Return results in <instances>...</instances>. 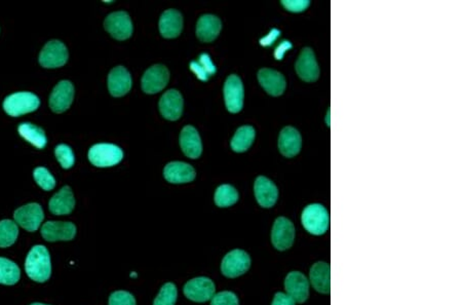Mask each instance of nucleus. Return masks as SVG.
Instances as JSON below:
<instances>
[{
  "label": "nucleus",
  "mask_w": 462,
  "mask_h": 305,
  "mask_svg": "<svg viewBox=\"0 0 462 305\" xmlns=\"http://www.w3.org/2000/svg\"><path fill=\"white\" fill-rule=\"evenodd\" d=\"M25 271L32 281L45 283L51 277L52 263L49 251L45 246H34L27 255Z\"/></svg>",
  "instance_id": "f257e3e1"
},
{
  "label": "nucleus",
  "mask_w": 462,
  "mask_h": 305,
  "mask_svg": "<svg viewBox=\"0 0 462 305\" xmlns=\"http://www.w3.org/2000/svg\"><path fill=\"white\" fill-rule=\"evenodd\" d=\"M41 105V100L33 93L18 92L8 96L3 101V109L12 118L25 116L37 110Z\"/></svg>",
  "instance_id": "f03ea898"
},
{
  "label": "nucleus",
  "mask_w": 462,
  "mask_h": 305,
  "mask_svg": "<svg viewBox=\"0 0 462 305\" xmlns=\"http://www.w3.org/2000/svg\"><path fill=\"white\" fill-rule=\"evenodd\" d=\"M303 227L313 235H322L329 229V213L325 207L319 204L307 206L301 217Z\"/></svg>",
  "instance_id": "7ed1b4c3"
},
{
  "label": "nucleus",
  "mask_w": 462,
  "mask_h": 305,
  "mask_svg": "<svg viewBox=\"0 0 462 305\" xmlns=\"http://www.w3.org/2000/svg\"><path fill=\"white\" fill-rule=\"evenodd\" d=\"M89 160L97 168H109L123 160V151L114 144L99 143L91 147Z\"/></svg>",
  "instance_id": "20e7f679"
},
{
  "label": "nucleus",
  "mask_w": 462,
  "mask_h": 305,
  "mask_svg": "<svg viewBox=\"0 0 462 305\" xmlns=\"http://www.w3.org/2000/svg\"><path fill=\"white\" fill-rule=\"evenodd\" d=\"M14 222L29 233H34L41 227L45 214L43 208L36 202L25 204L14 213Z\"/></svg>",
  "instance_id": "39448f33"
},
{
  "label": "nucleus",
  "mask_w": 462,
  "mask_h": 305,
  "mask_svg": "<svg viewBox=\"0 0 462 305\" xmlns=\"http://www.w3.org/2000/svg\"><path fill=\"white\" fill-rule=\"evenodd\" d=\"M216 291L214 282L209 277H200L190 280L183 288L184 295L194 302H209L212 299Z\"/></svg>",
  "instance_id": "423d86ee"
},
{
  "label": "nucleus",
  "mask_w": 462,
  "mask_h": 305,
  "mask_svg": "<svg viewBox=\"0 0 462 305\" xmlns=\"http://www.w3.org/2000/svg\"><path fill=\"white\" fill-rule=\"evenodd\" d=\"M251 266V258L248 253L236 249L231 251L221 262V271L227 277H240L246 273Z\"/></svg>",
  "instance_id": "0eeeda50"
},
{
  "label": "nucleus",
  "mask_w": 462,
  "mask_h": 305,
  "mask_svg": "<svg viewBox=\"0 0 462 305\" xmlns=\"http://www.w3.org/2000/svg\"><path fill=\"white\" fill-rule=\"evenodd\" d=\"M68 50L60 41H51L39 54V64L43 68L53 69L64 66L68 61Z\"/></svg>",
  "instance_id": "6e6552de"
},
{
  "label": "nucleus",
  "mask_w": 462,
  "mask_h": 305,
  "mask_svg": "<svg viewBox=\"0 0 462 305\" xmlns=\"http://www.w3.org/2000/svg\"><path fill=\"white\" fill-rule=\"evenodd\" d=\"M104 28L116 41H127L133 34V23L125 12L110 14L104 21Z\"/></svg>",
  "instance_id": "1a4fd4ad"
},
{
  "label": "nucleus",
  "mask_w": 462,
  "mask_h": 305,
  "mask_svg": "<svg viewBox=\"0 0 462 305\" xmlns=\"http://www.w3.org/2000/svg\"><path fill=\"white\" fill-rule=\"evenodd\" d=\"M170 72L164 65L150 67L142 77V90L148 95L160 93L168 85Z\"/></svg>",
  "instance_id": "9d476101"
},
{
  "label": "nucleus",
  "mask_w": 462,
  "mask_h": 305,
  "mask_svg": "<svg viewBox=\"0 0 462 305\" xmlns=\"http://www.w3.org/2000/svg\"><path fill=\"white\" fill-rule=\"evenodd\" d=\"M225 105L231 114H238L244 106V85L238 75L232 74L225 81L224 89Z\"/></svg>",
  "instance_id": "9b49d317"
},
{
  "label": "nucleus",
  "mask_w": 462,
  "mask_h": 305,
  "mask_svg": "<svg viewBox=\"0 0 462 305\" xmlns=\"http://www.w3.org/2000/svg\"><path fill=\"white\" fill-rule=\"evenodd\" d=\"M295 240L294 224L285 217H279L271 231V243L279 251H286L292 246Z\"/></svg>",
  "instance_id": "f8f14e48"
},
{
  "label": "nucleus",
  "mask_w": 462,
  "mask_h": 305,
  "mask_svg": "<svg viewBox=\"0 0 462 305\" xmlns=\"http://www.w3.org/2000/svg\"><path fill=\"white\" fill-rule=\"evenodd\" d=\"M74 99V87L69 81H62L56 85L50 96L49 104L55 114H63L70 108Z\"/></svg>",
  "instance_id": "ddd939ff"
},
{
  "label": "nucleus",
  "mask_w": 462,
  "mask_h": 305,
  "mask_svg": "<svg viewBox=\"0 0 462 305\" xmlns=\"http://www.w3.org/2000/svg\"><path fill=\"white\" fill-rule=\"evenodd\" d=\"M76 235V227L71 222L49 221L41 227V235L48 242L71 241Z\"/></svg>",
  "instance_id": "4468645a"
},
{
  "label": "nucleus",
  "mask_w": 462,
  "mask_h": 305,
  "mask_svg": "<svg viewBox=\"0 0 462 305\" xmlns=\"http://www.w3.org/2000/svg\"><path fill=\"white\" fill-rule=\"evenodd\" d=\"M295 69L302 81L306 83H315L317 81L319 76V68L313 50L309 48L302 50L295 65Z\"/></svg>",
  "instance_id": "2eb2a0df"
},
{
  "label": "nucleus",
  "mask_w": 462,
  "mask_h": 305,
  "mask_svg": "<svg viewBox=\"0 0 462 305\" xmlns=\"http://www.w3.org/2000/svg\"><path fill=\"white\" fill-rule=\"evenodd\" d=\"M285 289L296 304H303L309 297V283L303 273L292 271L286 277Z\"/></svg>",
  "instance_id": "dca6fc26"
},
{
  "label": "nucleus",
  "mask_w": 462,
  "mask_h": 305,
  "mask_svg": "<svg viewBox=\"0 0 462 305\" xmlns=\"http://www.w3.org/2000/svg\"><path fill=\"white\" fill-rule=\"evenodd\" d=\"M258 81L265 92L273 97L283 95L287 87L284 75L273 69H261L258 72Z\"/></svg>",
  "instance_id": "f3484780"
},
{
  "label": "nucleus",
  "mask_w": 462,
  "mask_h": 305,
  "mask_svg": "<svg viewBox=\"0 0 462 305\" xmlns=\"http://www.w3.org/2000/svg\"><path fill=\"white\" fill-rule=\"evenodd\" d=\"M160 112L168 120H178L183 112V98L177 90L166 92L160 98Z\"/></svg>",
  "instance_id": "a211bd4d"
},
{
  "label": "nucleus",
  "mask_w": 462,
  "mask_h": 305,
  "mask_svg": "<svg viewBox=\"0 0 462 305\" xmlns=\"http://www.w3.org/2000/svg\"><path fill=\"white\" fill-rule=\"evenodd\" d=\"M255 196L257 202L263 208H271L275 206L279 198V190L273 181L266 177L260 176L254 184Z\"/></svg>",
  "instance_id": "6ab92c4d"
},
{
  "label": "nucleus",
  "mask_w": 462,
  "mask_h": 305,
  "mask_svg": "<svg viewBox=\"0 0 462 305\" xmlns=\"http://www.w3.org/2000/svg\"><path fill=\"white\" fill-rule=\"evenodd\" d=\"M180 146L187 158L196 160L202 152V140L200 134L191 125H186L180 134Z\"/></svg>",
  "instance_id": "aec40b11"
},
{
  "label": "nucleus",
  "mask_w": 462,
  "mask_h": 305,
  "mask_svg": "<svg viewBox=\"0 0 462 305\" xmlns=\"http://www.w3.org/2000/svg\"><path fill=\"white\" fill-rule=\"evenodd\" d=\"M108 89L114 97L127 95L132 89V77L129 71L123 66L112 69L108 75Z\"/></svg>",
  "instance_id": "412c9836"
},
{
  "label": "nucleus",
  "mask_w": 462,
  "mask_h": 305,
  "mask_svg": "<svg viewBox=\"0 0 462 305\" xmlns=\"http://www.w3.org/2000/svg\"><path fill=\"white\" fill-rule=\"evenodd\" d=\"M222 23L213 14H204L196 24V36L202 43H212L220 34Z\"/></svg>",
  "instance_id": "4be33fe9"
},
{
  "label": "nucleus",
  "mask_w": 462,
  "mask_h": 305,
  "mask_svg": "<svg viewBox=\"0 0 462 305\" xmlns=\"http://www.w3.org/2000/svg\"><path fill=\"white\" fill-rule=\"evenodd\" d=\"M164 177L173 184L189 183L196 179V171L186 162H173L164 169Z\"/></svg>",
  "instance_id": "5701e85b"
},
{
  "label": "nucleus",
  "mask_w": 462,
  "mask_h": 305,
  "mask_svg": "<svg viewBox=\"0 0 462 305\" xmlns=\"http://www.w3.org/2000/svg\"><path fill=\"white\" fill-rule=\"evenodd\" d=\"M302 139L300 134L292 127H286L280 134L279 149L286 158H294L300 152Z\"/></svg>",
  "instance_id": "b1692460"
},
{
  "label": "nucleus",
  "mask_w": 462,
  "mask_h": 305,
  "mask_svg": "<svg viewBox=\"0 0 462 305\" xmlns=\"http://www.w3.org/2000/svg\"><path fill=\"white\" fill-rule=\"evenodd\" d=\"M183 18L178 10H168L162 12L160 19V34L165 39H176L181 34Z\"/></svg>",
  "instance_id": "393cba45"
},
{
  "label": "nucleus",
  "mask_w": 462,
  "mask_h": 305,
  "mask_svg": "<svg viewBox=\"0 0 462 305\" xmlns=\"http://www.w3.org/2000/svg\"><path fill=\"white\" fill-rule=\"evenodd\" d=\"M75 198L69 186H64L51 198L49 209L54 215H69L74 210Z\"/></svg>",
  "instance_id": "a878e982"
},
{
  "label": "nucleus",
  "mask_w": 462,
  "mask_h": 305,
  "mask_svg": "<svg viewBox=\"0 0 462 305\" xmlns=\"http://www.w3.org/2000/svg\"><path fill=\"white\" fill-rule=\"evenodd\" d=\"M330 265L325 262H317L313 264L309 273L311 285L319 293L330 294L331 291V277Z\"/></svg>",
  "instance_id": "bb28decb"
},
{
  "label": "nucleus",
  "mask_w": 462,
  "mask_h": 305,
  "mask_svg": "<svg viewBox=\"0 0 462 305\" xmlns=\"http://www.w3.org/2000/svg\"><path fill=\"white\" fill-rule=\"evenodd\" d=\"M19 134L23 139L32 144L39 149H43L47 146L48 139L45 131L41 127L30 123H23L19 125Z\"/></svg>",
  "instance_id": "cd10ccee"
},
{
  "label": "nucleus",
  "mask_w": 462,
  "mask_h": 305,
  "mask_svg": "<svg viewBox=\"0 0 462 305\" xmlns=\"http://www.w3.org/2000/svg\"><path fill=\"white\" fill-rule=\"evenodd\" d=\"M255 135H256V133H255L254 127H251V125L240 127L232 138L231 142L232 150L238 152V154L246 151L252 146L255 140Z\"/></svg>",
  "instance_id": "c85d7f7f"
},
{
  "label": "nucleus",
  "mask_w": 462,
  "mask_h": 305,
  "mask_svg": "<svg viewBox=\"0 0 462 305\" xmlns=\"http://www.w3.org/2000/svg\"><path fill=\"white\" fill-rule=\"evenodd\" d=\"M21 271L16 263L10 259L0 257V284L6 286L16 285L20 281Z\"/></svg>",
  "instance_id": "c756f323"
},
{
  "label": "nucleus",
  "mask_w": 462,
  "mask_h": 305,
  "mask_svg": "<svg viewBox=\"0 0 462 305\" xmlns=\"http://www.w3.org/2000/svg\"><path fill=\"white\" fill-rule=\"evenodd\" d=\"M215 204L220 208H227L233 206L238 200V192L233 186L224 184L219 186L215 192Z\"/></svg>",
  "instance_id": "7c9ffc66"
},
{
  "label": "nucleus",
  "mask_w": 462,
  "mask_h": 305,
  "mask_svg": "<svg viewBox=\"0 0 462 305\" xmlns=\"http://www.w3.org/2000/svg\"><path fill=\"white\" fill-rule=\"evenodd\" d=\"M18 224L12 220L0 221V248H8L18 239Z\"/></svg>",
  "instance_id": "2f4dec72"
},
{
  "label": "nucleus",
  "mask_w": 462,
  "mask_h": 305,
  "mask_svg": "<svg viewBox=\"0 0 462 305\" xmlns=\"http://www.w3.org/2000/svg\"><path fill=\"white\" fill-rule=\"evenodd\" d=\"M177 297L178 291L175 284L167 283L162 286L160 293L154 299V305H175Z\"/></svg>",
  "instance_id": "473e14b6"
},
{
  "label": "nucleus",
  "mask_w": 462,
  "mask_h": 305,
  "mask_svg": "<svg viewBox=\"0 0 462 305\" xmlns=\"http://www.w3.org/2000/svg\"><path fill=\"white\" fill-rule=\"evenodd\" d=\"M33 177H34L35 182L39 184V187L43 188L45 191L53 190L56 186V179L54 178L53 175L51 174L47 168L43 167H39L35 169L33 172Z\"/></svg>",
  "instance_id": "72a5a7b5"
},
{
  "label": "nucleus",
  "mask_w": 462,
  "mask_h": 305,
  "mask_svg": "<svg viewBox=\"0 0 462 305\" xmlns=\"http://www.w3.org/2000/svg\"><path fill=\"white\" fill-rule=\"evenodd\" d=\"M56 158L65 170L72 168L75 162L74 154L66 144H60L55 149Z\"/></svg>",
  "instance_id": "f704fd0d"
},
{
  "label": "nucleus",
  "mask_w": 462,
  "mask_h": 305,
  "mask_svg": "<svg viewBox=\"0 0 462 305\" xmlns=\"http://www.w3.org/2000/svg\"><path fill=\"white\" fill-rule=\"evenodd\" d=\"M211 305H240V302L233 292L223 291L213 296Z\"/></svg>",
  "instance_id": "c9c22d12"
},
{
  "label": "nucleus",
  "mask_w": 462,
  "mask_h": 305,
  "mask_svg": "<svg viewBox=\"0 0 462 305\" xmlns=\"http://www.w3.org/2000/svg\"><path fill=\"white\" fill-rule=\"evenodd\" d=\"M109 305H136L133 294L127 291H116L110 295Z\"/></svg>",
  "instance_id": "e433bc0d"
},
{
  "label": "nucleus",
  "mask_w": 462,
  "mask_h": 305,
  "mask_svg": "<svg viewBox=\"0 0 462 305\" xmlns=\"http://www.w3.org/2000/svg\"><path fill=\"white\" fill-rule=\"evenodd\" d=\"M284 8L287 10L293 12H304L308 8L311 2L308 0H298V1H293V0H283L282 1Z\"/></svg>",
  "instance_id": "4c0bfd02"
},
{
  "label": "nucleus",
  "mask_w": 462,
  "mask_h": 305,
  "mask_svg": "<svg viewBox=\"0 0 462 305\" xmlns=\"http://www.w3.org/2000/svg\"><path fill=\"white\" fill-rule=\"evenodd\" d=\"M198 64L204 68L209 76H213L216 73L217 69L214 63L212 62L210 56L208 54H202L198 60Z\"/></svg>",
  "instance_id": "58836bf2"
},
{
  "label": "nucleus",
  "mask_w": 462,
  "mask_h": 305,
  "mask_svg": "<svg viewBox=\"0 0 462 305\" xmlns=\"http://www.w3.org/2000/svg\"><path fill=\"white\" fill-rule=\"evenodd\" d=\"M280 36H281V31L277 30V29H273L266 36L260 39V45L265 48L271 47Z\"/></svg>",
  "instance_id": "ea45409f"
},
{
  "label": "nucleus",
  "mask_w": 462,
  "mask_h": 305,
  "mask_svg": "<svg viewBox=\"0 0 462 305\" xmlns=\"http://www.w3.org/2000/svg\"><path fill=\"white\" fill-rule=\"evenodd\" d=\"M190 70L196 75L198 79H200L202 81H208L210 76L207 74L206 71L204 70L202 66L198 64V61H193L190 63Z\"/></svg>",
  "instance_id": "a19ab883"
},
{
  "label": "nucleus",
  "mask_w": 462,
  "mask_h": 305,
  "mask_svg": "<svg viewBox=\"0 0 462 305\" xmlns=\"http://www.w3.org/2000/svg\"><path fill=\"white\" fill-rule=\"evenodd\" d=\"M292 48H293L292 43H291L290 41H282V43H280L279 45H277V49H275V59L279 60V61L283 60L285 54L287 53V52H289L290 50L292 49Z\"/></svg>",
  "instance_id": "79ce46f5"
},
{
  "label": "nucleus",
  "mask_w": 462,
  "mask_h": 305,
  "mask_svg": "<svg viewBox=\"0 0 462 305\" xmlns=\"http://www.w3.org/2000/svg\"><path fill=\"white\" fill-rule=\"evenodd\" d=\"M296 302L290 297L288 294L283 293V292H277L273 298V304L271 305H295Z\"/></svg>",
  "instance_id": "37998d69"
},
{
  "label": "nucleus",
  "mask_w": 462,
  "mask_h": 305,
  "mask_svg": "<svg viewBox=\"0 0 462 305\" xmlns=\"http://www.w3.org/2000/svg\"><path fill=\"white\" fill-rule=\"evenodd\" d=\"M30 305H48V304H32Z\"/></svg>",
  "instance_id": "c03bdc74"
}]
</instances>
